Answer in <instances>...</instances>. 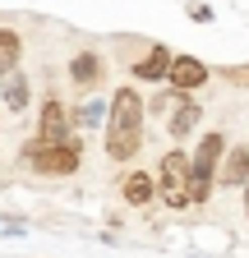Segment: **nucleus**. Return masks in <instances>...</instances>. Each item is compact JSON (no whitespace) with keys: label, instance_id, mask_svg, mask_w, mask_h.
I'll return each mask as SVG.
<instances>
[{"label":"nucleus","instance_id":"6ab92c4d","mask_svg":"<svg viewBox=\"0 0 249 258\" xmlns=\"http://www.w3.org/2000/svg\"><path fill=\"white\" fill-rule=\"evenodd\" d=\"M0 231H5V226H0Z\"/></svg>","mask_w":249,"mask_h":258},{"label":"nucleus","instance_id":"39448f33","mask_svg":"<svg viewBox=\"0 0 249 258\" xmlns=\"http://www.w3.org/2000/svg\"><path fill=\"white\" fill-rule=\"evenodd\" d=\"M106 124L111 129H143V97H139V88H115L111 92Z\"/></svg>","mask_w":249,"mask_h":258},{"label":"nucleus","instance_id":"6e6552de","mask_svg":"<svg viewBox=\"0 0 249 258\" xmlns=\"http://www.w3.org/2000/svg\"><path fill=\"white\" fill-rule=\"evenodd\" d=\"M249 180V148H226L222 166H217V184L222 189H240Z\"/></svg>","mask_w":249,"mask_h":258},{"label":"nucleus","instance_id":"2eb2a0df","mask_svg":"<svg viewBox=\"0 0 249 258\" xmlns=\"http://www.w3.org/2000/svg\"><path fill=\"white\" fill-rule=\"evenodd\" d=\"M106 111H111V106H102V102H83V106L74 111V124H83V129H97V124L106 120Z\"/></svg>","mask_w":249,"mask_h":258},{"label":"nucleus","instance_id":"0eeeda50","mask_svg":"<svg viewBox=\"0 0 249 258\" xmlns=\"http://www.w3.org/2000/svg\"><path fill=\"white\" fill-rule=\"evenodd\" d=\"M171 60H175L171 46H162V42H157V46H148L143 60H134V79H139V83H162V79L171 74Z\"/></svg>","mask_w":249,"mask_h":258},{"label":"nucleus","instance_id":"423d86ee","mask_svg":"<svg viewBox=\"0 0 249 258\" xmlns=\"http://www.w3.org/2000/svg\"><path fill=\"white\" fill-rule=\"evenodd\" d=\"M37 139H42V143H65V139H74V134H70V115H65V106H60V97H46V102H42Z\"/></svg>","mask_w":249,"mask_h":258},{"label":"nucleus","instance_id":"f8f14e48","mask_svg":"<svg viewBox=\"0 0 249 258\" xmlns=\"http://www.w3.org/2000/svg\"><path fill=\"white\" fill-rule=\"evenodd\" d=\"M70 79L79 88H102V55L97 51H79L70 60Z\"/></svg>","mask_w":249,"mask_h":258},{"label":"nucleus","instance_id":"f03ea898","mask_svg":"<svg viewBox=\"0 0 249 258\" xmlns=\"http://www.w3.org/2000/svg\"><path fill=\"white\" fill-rule=\"evenodd\" d=\"M226 157V134L222 129H208V134L199 139L194 157H190V189H184V199H190V208L208 203L212 194V180H217V161Z\"/></svg>","mask_w":249,"mask_h":258},{"label":"nucleus","instance_id":"f257e3e1","mask_svg":"<svg viewBox=\"0 0 249 258\" xmlns=\"http://www.w3.org/2000/svg\"><path fill=\"white\" fill-rule=\"evenodd\" d=\"M19 161H23L33 175H74V171H79V161H83V143H79V134L65 139V143L28 139L23 152H19Z\"/></svg>","mask_w":249,"mask_h":258},{"label":"nucleus","instance_id":"ddd939ff","mask_svg":"<svg viewBox=\"0 0 249 258\" xmlns=\"http://www.w3.org/2000/svg\"><path fill=\"white\" fill-rule=\"evenodd\" d=\"M0 97H5L10 111H28V102H33V83L14 70V74H5V83H0Z\"/></svg>","mask_w":249,"mask_h":258},{"label":"nucleus","instance_id":"a211bd4d","mask_svg":"<svg viewBox=\"0 0 249 258\" xmlns=\"http://www.w3.org/2000/svg\"><path fill=\"white\" fill-rule=\"evenodd\" d=\"M240 194H244V217H249V180L240 184Z\"/></svg>","mask_w":249,"mask_h":258},{"label":"nucleus","instance_id":"4468645a","mask_svg":"<svg viewBox=\"0 0 249 258\" xmlns=\"http://www.w3.org/2000/svg\"><path fill=\"white\" fill-rule=\"evenodd\" d=\"M19 60H23V37H19L14 28H0V79L14 74Z\"/></svg>","mask_w":249,"mask_h":258},{"label":"nucleus","instance_id":"9b49d317","mask_svg":"<svg viewBox=\"0 0 249 258\" xmlns=\"http://www.w3.org/2000/svg\"><path fill=\"white\" fill-rule=\"evenodd\" d=\"M120 194H125V203H130V208H148L152 199H157V180L143 175V171H130V175L120 180Z\"/></svg>","mask_w":249,"mask_h":258},{"label":"nucleus","instance_id":"9d476101","mask_svg":"<svg viewBox=\"0 0 249 258\" xmlns=\"http://www.w3.org/2000/svg\"><path fill=\"white\" fill-rule=\"evenodd\" d=\"M143 148V129H111L106 124V157L111 161H130Z\"/></svg>","mask_w":249,"mask_h":258},{"label":"nucleus","instance_id":"f3484780","mask_svg":"<svg viewBox=\"0 0 249 258\" xmlns=\"http://www.w3.org/2000/svg\"><path fill=\"white\" fill-rule=\"evenodd\" d=\"M190 19H194V23H212V5H203V0H190Z\"/></svg>","mask_w":249,"mask_h":258},{"label":"nucleus","instance_id":"dca6fc26","mask_svg":"<svg viewBox=\"0 0 249 258\" xmlns=\"http://www.w3.org/2000/svg\"><path fill=\"white\" fill-rule=\"evenodd\" d=\"M217 79H226V83H235V88H249V64H222Z\"/></svg>","mask_w":249,"mask_h":258},{"label":"nucleus","instance_id":"1a4fd4ad","mask_svg":"<svg viewBox=\"0 0 249 258\" xmlns=\"http://www.w3.org/2000/svg\"><path fill=\"white\" fill-rule=\"evenodd\" d=\"M199 120H203V111H199V102H190V97H180V106L171 111V120H166V134L175 139V143H184L199 129Z\"/></svg>","mask_w":249,"mask_h":258},{"label":"nucleus","instance_id":"20e7f679","mask_svg":"<svg viewBox=\"0 0 249 258\" xmlns=\"http://www.w3.org/2000/svg\"><path fill=\"white\" fill-rule=\"evenodd\" d=\"M208 64L199 60V55H175L171 60V74H166V83H171V92L175 97H190V92H199L203 83H208Z\"/></svg>","mask_w":249,"mask_h":258},{"label":"nucleus","instance_id":"7ed1b4c3","mask_svg":"<svg viewBox=\"0 0 249 258\" xmlns=\"http://www.w3.org/2000/svg\"><path fill=\"white\" fill-rule=\"evenodd\" d=\"M157 184H162V203L166 208H190V199H184V189H190V152L184 148H171L166 157H162V175H157Z\"/></svg>","mask_w":249,"mask_h":258}]
</instances>
